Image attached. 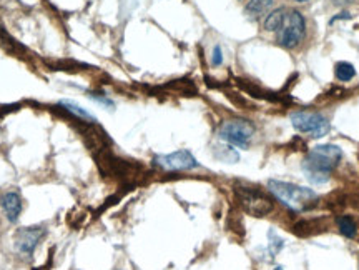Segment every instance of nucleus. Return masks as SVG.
<instances>
[{"label": "nucleus", "mask_w": 359, "mask_h": 270, "mask_svg": "<svg viewBox=\"0 0 359 270\" xmlns=\"http://www.w3.org/2000/svg\"><path fill=\"white\" fill-rule=\"evenodd\" d=\"M342 158V150L338 145H318L311 149L303 162V172L311 184L323 185L329 180L331 172Z\"/></svg>", "instance_id": "obj_1"}, {"label": "nucleus", "mask_w": 359, "mask_h": 270, "mask_svg": "<svg viewBox=\"0 0 359 270\" xmlns=\"http://www.w3.org/2000/svg\"><path fill=\"white\" fill-rule=\"evenodd\" d=\"M308 21H306L305 14L298 9L286 7L281 25L274 32L276 43L286 50H298L299 47L305 45L306 39H308Z\"/></svg>", "instance_id": "obj_2"}, {"label": "nucleus", "mask_w": 359, "mask_h": 270, "mask_svg": "<svg viewBox=\"0 0 359 270\" xmlns=\"http://www.w3.org/2000/svg\"><path fill=\"white\" fill-rule=\"evenodd\" d=\"M268 190L281 204H285L291 210H298V212L311 207L318 198V194L314 190L299 187L290 182L268 180Z\"/></svg>", "instance_id": "obj_3"}, {"label": "nucleus", "mask_w": 359, "mask_h": 270, "mask_svg": "<svg viewBox=\"0 0 359 270\" xmlns=\"http://www.w3.org/2000/svg\"><path fill=\"white\" fill-rule=\"evenodd\" d=\"M218 135L226 144L246 149L254 137V127L251 122L243 121V118H231V121L223 122Z\"/></svg>", "instance_id": "obj_4"}, {"label": "nucleus", "mask_w": 359, "mask_h": 270, "mask_svg": "<svg viewBox=\"0 0 359 270\" xmlns=\"http://www.w3.org/2000/svg\"><path fill=\"white\" fill-rule=\"evenodd\" d=\"M235 192H237V197L239 204H241V207L248 214H251V216L265 217L273 212V200H271L268 196H265L261 190L246 187V185H238V187L235 189Z\"/></svg>", "instance_id": "obj_5"}, {"label": "nucleus", "mask_w": 359, "mask_h": 270, "mask_svg": "<svg viewBox=\"0 0 359 270\" xmlns=\"http://www.w3.org/2000/svg\"><path fill=\"white\" fill-rule=\"evenodd\" d=\"M291 124L298 132L308 134L313 138L325 137L331 130L328 118L316 112H294L291 115Z\"/></svg>", "instance_id": "obj_6"}, {"label": "nucleus", "mask_w": 359, "mask_h": 270, "mask_svg": "<svg viewBox=\"0 0 359 270\" xmlns=\"http://www.w3.org/2000/svg\"><path fill=\"white\" fill-rule=\"evenodd\" d=\"M153 164L158 165L160 169L168 170V172H182V170L197 169L198 160L188 150H177V152L166 154V156H157L153 158Z\"/></svg>", "instance_id": "obj_7"}, {"label": "nucleus", "mask_w": 359, "mask_h": 270, "mask_svg": "<svg viewBox=\"0 0 359 270\" xmlns=\"http://www.w3.org/2000/svg\"><path fill=\"white\" fill-rule=\"evenodd\" d=\"M45 233L47 232L43 227L19 229L14 237V245L17 253H20L22 257H30L34 253V250L37 249V245L43 240Z\"/></svg>", "instance_id": "obj_8"}, {"label": "nucleus", "mask_w": 359, "mask_h": 270, "mask_svg": "<svg viewBox=\"0 0 359 270\" xmlns=\"http://www.w3.org/2000/svg\"><path fill=\"white\" fill-rule=\"evenodd\" d=\"M0 205H2L3 214H6L7 220L17 222L20 214H22V198L17 192H6L0 197Z\"/></svg>", "instance_id": "obj_9"}, {"label": "nucleus", "mask_w": 359, "mask_h": 270, "mask_svg": "<svg viewBox=\"0 0 359 270\" xmlns=\"http://www.w3.org/2000/svg\"><path fill=\"white\" fill-rule=\"evenodd\" d=\"M276 0H250L245 7V14L250 19H261L266 17L273 9Z\"/></svg>", "instance_id": "obj_10"}, {"label": "nucleus", "mask_w": 359, "mask_h": 270, "mask_svg": "<svg viewBox=\"0 0 359 270\" xmlns=\"http://www.w3.org/2000/svg\"><path fill=\"white\" fill-rule=\"evenodd\" d=\"M285 10H286V7H279V9L271 10L270 14L265 17V21H263V30L273 32V34H274V32L278 30V27L281 25Z\"/></svg>", "instance_id": "obj_11"}, {"label": "nucleus", "mask_w": 359, "mask_h": 270, "mask_svg": "<svg viewBox=\"0 0 359 270\" xmlns=\"http://www.w3.org/2000/svg\"><path fill=\"white\" fill-rule=\"evenodd\" d=\"M60 105H62L63 109H67V110H69V112H72L74 115H77V117L83 118V121L97 122V118H95L94 115L89 112V110H85L82 105L75 104V102H72V101H60Z\"/></svg>", "instance_id": "obj_12"}, {"label": "nucleus", "mask_w": 359, "mask_h": 270, "mask_svg": "<svg viewBox=\"0 0 359 270\" xmlns=\"http://www.w3.org/2000/svg\"><path fill=\"white\" fill-rule=\"evenodd\" d=\"M334 75H336L338 81L349 82L356 75V69L349 62H338L336 67H334Z\"/></svg>", "instance_id": "obj_13"}, {"label": "nucleus", "mask_w": 359, "mask_h": 270, "mask_svg": "<svg viewBox=\"0 0 359 270\" xmlns=\"http://www.w3.org/2000/svg\"><path fill=\"white\" fill-rule=\"evenodd\" d=\"M338 225H339V230H341V233L345 237H348V239H354L356 237V224H354V220L348 216L341 217L338 220Z\"/></svg>", "instance_id": "obj_14"}, {"label": "nucleus", "mask_w": 359, "mask_h": 270, "mask_svg": "<svg viewBox=\"0 0 359 270\" xmlns=\"http://www.w3.org/2000/svg\"><path fill=\"white\" fill-rule=\"evenodd\" d=\"M215 152H221V156H217L219 160L223 162H237L238 160V154L231 149L230 145H223V147H217Z\"/></svg>", "instance_id": "obj_15"}, {"label": "nucleus", "mask_w": 359, "mask_h": 270, "mask_svg": "<svg viewBox=\"0 0 359 270\" xmlns=\"http://www.w3.org/2000/svg\"><path fill=\"white\" fill-rule=\"evenodd\" d=\"M223 62V55H221V49L217 45L213 50V65H219Z\"/></svg>", "instance_id": "obj_16"}, {"label": "nucleus", "mask_w": 359, "mask_h": 270, "mask_svg": "<svg viewBox=\"0 0 359 270\" xmlns=\"http://www.w3.org/2000/svg\"><path fill=\"white\" fill-rule=\"evenodd\" d=\"M293 2H296V3H306V2H309V0H293Z\"/></svg>", "instance_id": "obj_17"}, {"label": "nucleus", "mask_w": 359, "mask_h": 270, "mask_svg": "<svg viewBox=\"0 0 359 270\" xmlns=\"http://www.w3.org/2000/svg\"><path fill=\"white\" fill-rule=\"evenodd\" d=\"M333 2H338V3H342V2H348V0H333Z\"/></svg>", "instance_id": "obj_18"}]
</instances>
